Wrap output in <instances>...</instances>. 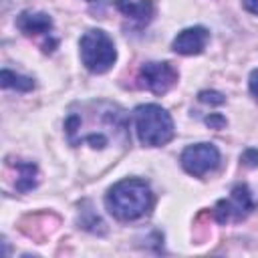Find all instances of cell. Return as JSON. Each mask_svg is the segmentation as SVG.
<instances>
[{
  "instance_id": "cell-13",
  "label": "cell",
  "mask_w": 258,
  "mask_h": 258,
  "mask_svg": "<svg viewBox=\"0 0 258 258\" xmlns=\"http://www.w3.org/2000/svg\"><path fill=\"white\" fill-rule=\"evenodd\" d=\"M0 85L4 89H14V91H20V93H26V91H32L34 89V81L30 77H22L10 69H2L0 73Z\"/></svg>"
},
{
  "instance_id": "cell-18",
  "label": "cell",
  "mask_w": 258,
  "mask_h": 258,
  "mask_svg": "<svg viewBox=\"0 0 258 258\" xmlns=\"http://www.w3.org/2000/svg\"><path fill=\"white\" fill-rule=\"evenodd\" d=\"M244 8L258 16V0H244Z\"/></svg>"
},
{
  "instance_id": "cell-17",
  "label": "cell",
  "mask_w": 258,
  "mask_h": 258,
  "mask_svg": "<svg viewBox=\"0 0 258 258\" xmlns=\"http://www.w3.org/2000/svg\"><path fill=\"white\" fill-rule=\"evenodd\" d=\"M248 87H250V93L252 97L258 101V69H254L250 73V79H248Z\"/></svg>"
},
{
  "instance_id": "cell-12",
  "label": "cell",
  "mask_w": 258,
  "mask_h": 258,
  "mask_svg": "<svg viewBox=\"0 0 258 258\" xmlns=\"http://www.w3.org/2000/svg\"><path fill=\"white\" fill-rule=\"evenodd\" d=\"M14 169L18 171L16 189L18 191H30L38 185V167L32 161H14Z\"/></svg>"
},
{
  "instance_id": "cell-14",
  "label": "cell",
  "mask_w": 258,
  "mask_h": 258,
  "mask_svg": "<svg viewBox=\"0 0 258 258\" xmlns=\"http://www.w3.org/2000/svg\"><path fill=\"white\" fill-rule=\"evenodd\" d=\"M198 99L202 103H208V105H224L226 103V97L222 93H218V91H200Z\"/></svg>"
},
{
  "instance_id": "cell-16",
  "label": "cell",
  "mask_w": 258,
  "mask_h": 258,
  "mask_svg": "<svg viewBox=\"0 0 258 258\" xmlns=\"http://www.w3.org/2000/svg\"><path fill=\"white\" fill-rule=\"evenodd\" d=\"M240 159H242V163H244L246 167H258V149H254V147L246 149Z\"/></svg>"
},
{
  "instance_id": "cell-6",
  "label": "cell",
  "mask_w": 258,
  "mask_h": 258,
  "mask_svg": "<svg viewBox=\"0 0 258 258\" xmlns=\"http://www.w3.org/2000/svg\"><path fill=\"white\" fill-rule=\"evenodd\" d=\"M179 161L189 175L204 177L208 171H214L220 165V151L214 143H196L181 151Z\"/></svg>"
},
{
  "instance_id": "cell-5",
  "label": "cell",
  "mask_w": 258,
  "mask_h": 258,
  "mask_svg": "<svg viewBox=\"0 0 258 258\" xmlns=\"http://www.w3.org/2000/svg\"><path fill=\"white\" fill-rule=\"evenodd\" d=\"M256 208V202L252 198V191L246 183H236L230 191V198L220 200L212 214L218 224H228V222H242L246 220Z\"/></svg>"
},
{
  "instance_id": "cell-11",
  "label": "cell",
  "mask_w": 258,
  "mask_h": 258,
  "mask_svg": "<svg viewBox=\"0 0 258 258\" xmlns=\"http://www.w3.org/2000/svg\"><path fill=\"white\" fill-rule=\"evenodd\" d=\"M77 224L79 228L91 232V234H97V236H105L107 234V226L105 222L101 220V216L95 212L93 204L89 200H83L79 204V218H77Z\"/></svg>"
},
{
  "instance_id": "cell-8",
  "label": "cell",
  "mask_w": 258,
  "mask_h": 258,
  "mask_svg": "<svg viewBox=\"0 0 258 258\" xmlns=\"http://www.w3.org/2000/svg\"><path fill=\"white\" fill-rule=\"evenodd\" d=\"M208 40H210L208 28H204V26H191V28L181 30L173 38L171 48L177 54H200V52H204Z\"/></svg>"
},
{
  "instance_id": "cell-7",
  "label": "cell",
  "mask_w": 258,
  "mask_h": 258,
  "mask_svg": "<svg viewBox=\"0 0 258 258\" xmlns=\"http://www.w3.org/2000/svg\"><path fill=\"white\" fill-rule=\"evenodd\" d=\"M139 87L151 91L153 95H165L177 83V71L169 62H145L139 69Z\"/></svg>"
},
{
  "instance_id": "cell-2",
  "label": "cell",
  "mask_w": 258,
  "mask_h": 258,
  "mask_svg": "<svg viewBox=\"0 0 258 258\" xmlns=\"http://www.w3.org/2000/svg\"><path fill=\"white\" fill-rule=\"evenodd\" d=\"M105 206L113 218L121 222H133L143 218L151 210L153 194L145 179L127 177L109 187L105 196Z\"/></svg>"
},
{
  "instance_id": "cell-19",
  "label": "cell",
  "mask_w": 258,
  "mask_h": 258,
  "mask_svg": "<svg viewBox=\"0 0 258 258\" xmlns=\"http://www.w3.org/2000/svg\"><path fill=\"white\" fill-rule=\"evenodd\" d=\"M89 2H93V0H89Z\"/></svg>"
},
{
  "instance_id": "cell-15",
  "label": "cell",
  "mask_w": 258,
  "mask_h": 258,
  "mask_svg": "<svg viewBox=\"0 0 258 258\" xmlns=\"http://www.w3.org/2000/svg\"><path fill=\"white\" fill-rule=\"evenodd\" d=\"M204 123H206L210 129H224L228 121H226L224 115H220V113H212V115H208V117L204 119Z\"/></svg>"
},
{
  "instance_id": "cell-4",
  "label": "cell",
  "mask_w": 258,
  "mask_h": 258,
  "mask_svg": "<svg viewBox=\"0 0 258 258\" xmlns=\"http://www.w3.org/2000/svg\"><path fill=\"white\" fill-rule=\"evenodd\" d=\"M81 60L91 73H107L117 60V50L111 36L101 28L87 30L81 36Z\"/></svg>"
},
{
  "instance_id": "cell-1",
  "label": "cell",
  "mask_w": 258,
  "mask_h": 258,
  "mask_svg": "<svg viewBox=\"0 0 258 258\" xmlns=\"http://www.w3.org/2000/svg\"><path fill=\"white\" fill-rule=\"evenodd\" d=\"M64 133L71 145L91 143L95 149L107 147L111 141L129 143V117L115 103H87L81 111H71L64 119Z\"/></svg>"
},
{
  "instance_id": "cell-10",
  "label": "cell",
  "mask_w": 258,
  "mask_h": 258,
  "mask_svg": "<svg viewBox=\"0 0 258 258\" xmlns=\"http://www.w3.org/2000/svg\"><path fill=\"white\" fill-rule=\"evenodd\" d=\"M115 6L119 12L137 20L139 24L151 22V18L155 14V6L151 0H115Z\"/></svg>"
},
{
  "instance_id": "cell-9",
  "label": "cell",
  "mask_w": 258,
  "mask_h": 258,
  "mask_svg": "<svg viewBox=\"0 0 258 258\" xmlns=\"http://www.w3.org/2000/svg\"><path fill=\"white\" fill-rule=\"evenodd\" d=\"M16 26L20 32L26 36H36V34H50L52 30V18L46 12H20L16 16Z\"/></svg>"
},
{
  "instance_id": "cell-3",
  "label": "cell",
  "mask_w": 258,
  "mask_h": 258,
  "mask_svg": "<svg viewBox=\"0 0 258 258\" xmlns=\"http://www.w3.org/2000/svg\"><path fill=\"white\" fill-rule=\"evenodd\" d=\"M133 119H135L137 137L145 147H161L169 143L175 135L171 115L159 105L149 103V105L135 107Z\"/></svg>"
}]
</instances>
